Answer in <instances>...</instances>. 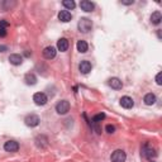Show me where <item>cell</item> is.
<instances>
[{"label": "cell", "mask_w": 162, "mask_h": 162, "mask_svg": "<svg viewBox=\"0 0 162 162\" xmlns=\"http://www.w3.org/2000/svg\"><path fill=\"white\" fill-rule=\"evenodd\" d=\"M77 28L81 33H89L93 28V22L89 18H81L79 20V24H77Z\"/></svg>", "instance_id": "obj_1"}, {"label": "cell", "mask_w": 162, "mask_h": 162, "mask_svg": "<svg viewBox=\"0 0 162 162\" xmlns=\"http://www.w3.org/2000/svg\"><path fill=\"white\" fill-rule=\"evenodd\" d=\"M41 122V119L38 115L36 114H29V115H27L25 119H24V123L27 127H31V128H34V127H37Z\"/></svg>", "instance_id": "obj_2"}, {"label": "cell", "mask_w": 162, "mask_h": 162, "mask_svg": "<svg viewBox=\"0 0 162 162\" xmlns=\"http://www.w3.org/2000/svg\"><path fill=\"white\" fill-rule=\"evenodd\" d=\"M110 160H111V162H125L127 154L123 150H117V151H114L111 153Z\"/></svg>", "instance_id": "obj_3"}, {"label": "cell", "mask_w": 162, "mask_h": 162, "mask_svg": "<svg viewBox=\"0 0 162 162\" xmlns=\"http://www.w3.org/2000/svg\"><path fill=\"white\" fill-rule=\"evenodd\" d=\"M56 111L61 115H65L70 111V103L67 100H61L57 105H56Z\"/></svg>", "instance_id": "obj_4"}, {"label": "cell", "mask_w": 162, "mask_h": 162, "mask_svg": "<svg viewBox=\"0 0 162 162\" xmlns=\"http://www.w3.org/2000/svg\"><path fill=\"white\" fill-rule=\"evenodd\" d=\"M33 101L36 103L37 105H39V107H43V105L47 104L48 101V98L45 93H36L33 95Z\"/></svg>", "instance_id": "obj_5"}, {"label": "cell", "mask_w": 162, "mask_h": 162, "mask_svg": "<svg viewBox=\"0 0 162 162\" xmlns=\"http://www.w3.org/2000/svg\"><path fill=\"white\" fill-rule=\"evenodd\" d=\"M142 151H143V152H142V153H143V156H144L147 160H150V161H152L153 158H156V156H157L156 150H154V148H151V147H148V144H144Z\"/></svg>", "instance_id": "obj_6"}, {"label": "cell", "mask_w": 162, "mask_h": 162, "mask_svg": "<svg viewBox=\"0 0 162 162\" xmlns=\"http://www.w3.org/2000/svg\"><path fill=\"white\" fill-rule=\"evenodd\" d=\"M56 53H57L56 48L53 46H48V47H46L43 50V57L46 60H52V58L56 57Z\"/></svg>", "instance_id": "obj_7"}, {"label": "cell", "mask_w": 162, "mask_h": 162, "mask_svg": "<svg viewBox=\"0 0 162 162\" xmlns=\"http://www.w3.org/2000/svg\"><path fill=\"white\" fill-rule=\"evenodd\" d=\"M4 150L6 152H17L19 150V144L15 141H8V142H5V144H4Z\"/></svg>", "instance_id": "obj_8"}, {"label": "cell", "mask_w": 162, "mask_h": 162, "mask_svg": "<svg viewBox=\"0 0 162 162\" xmlns=\"http://www.w3.org/2000/svg\"><path fill=\"white\" fill-rule=\"evenodd\" d=\"M79 70H80V72L84 74V75H86L91 71V63L86 60H84L80 62V65H79Z\"/></svg>", "instance_id": "obj_9"}, {"label": "cell", "mask_w": 162, "mask_h": 162, "mask_svg": "<svg viewBox=\"0 0 162 162\" xmlns=\"http://www.w3.org/2000/svg\"><path fill=\"white\" fill-rule=\"evenodd\" d=\"M108 84L111 89H115V90H119L123 88V82L118 79V77H111V79L108 80Z\"/></svg>", "instance_id": "obj_10"}, {"label": "cell", "mask_w": 162, "mask_h": 162, "mask_svg": "<svg viewBox=\"0 0 162 162\" xmlns=\"http://www.w3.org/2000/svg\"><path fill=\"white\" fill-rule=\"evenodd\" d=\"M9 62L14 66H19V65L23 63V57L18 53H13V55L9 56Z\"/></svg>", "instance_id": "obj_11"}, {"label": "cell", "mask_w": 162, "mask_h": 162, "mask_svg": "<svg viewBox=\"0 0 162 162\" xmlns=\"http://www.w3.org/2000/svg\"><path fill=\"white\" fill-rule=\"evenodd\" d=\"M121 105L125 109H131V108H133V105H134V101H133L131 96H123L121 99Z\"/></svg>", "instance_id": "obj_12"}, {"label": "cell", "mask_w": 162, "mask_h": 162, "mask_svg": "<svg viewBox=\"0 0 162 162\" xmlns=\"http://www.w3.org/2000/svg\"><path fill=\"white\" fill-rule=\"evenodd\" d=\"M80 8H81L84 12L90 13V12H93V10H94L95 5H94L93 3H91V2H89V0H82V2H80Z\"/></svg>", "instance_id": "obj_13"}, {"label": "cell", "mask_w": 162, "mask_h": 162, "mask_svg": "<svg viewBox=\"0 0 162 162\" xmlns=\"http://www.w3.org/2000/svg\"><path fill=\"white\" fill-rule=\"evenodd\" d=\"M58 19L63 23H67V22H70V20L72 19V15H71V13H70L68 10H61L58 13Z\"/></svg>", "instance_id": "obj_14"}, {"label": "cell", "mask_w": 162, "mask_h": 162, "mask_svg": "<svg viewBox=\"0 0 162 162\" xmlns=\"http://www.w3.org/2000/svg\"><path fill=\"white\" fill-rule=\"evenodd\" d=\"M68 46H70V43H68V41L66 38H61L57 42V50L61 51V52L67 51L68 50Z\"/></svg>", "instance_id": "obj_15"}, {"label": "cell", "mask_w": 162, "mask_h": 162, "mask_svg": "<svg viewBox=\"0 0 162 162\" xmlns=\"http://www.w3.org/2000/svg\"><path fill=\"white\" fill-rule=\"evenodd\" d=\"M24 81H25L27 85H36V84H37V77H36V75H34V74L29 72V74H27L24 76Z\"/></svg>", "instance_id": "obj_16"}, {"label": "cell", "mask_w": 162, "mask_h": 162, "mask_svg": "<svg viewBox=\"0 0 162 162\" xmlns=\"http://www.w3.org/2000/svg\"><path fill=\"white\" fill-rule=\"evenodd\" d=\"M156 95L154 94H152V93H150V94H146L144 95V99H143V101H144V104L146 105H153L154 103H156Z\"/></svg>", "instance_id": "obj_17"}, {"label": "cell", "mask_w": 162, "mask_h": 162, "mask_svg": "<svg viewBox=\"0 0 162 162\" xmlns=\"http://www.w3.org/2000/svg\"><path fill=\"white\" fill-rule=\"evenodd\" d=\"M161 20H162V15H161V13L160 12H154L152 13V15H151V23L154 24V25H157L161 23Z\"/></svg>", "instance_id": "obj_18"}, {"label": "cell", "mask_w": 162, "mask_h": 162, "mask_svg": "<svg viewBox=\"0 0 162 162\" xmlns=\"http://www.w3.org/2000/svg\"><path fill=\"white\" fill-rule=\"evenodd\" d=\"M76 47H77V51H79L80 53H86L88 48H89V46H88V43L85 41H79L77 42V45H76Z\"/></svg>", "instance_id": "obj_19"}, {"label": "cell", "mask_w": 162, "mask_h": 162, "mask_svg": "<svg viewBox=\"0 0 162 162\" xmlns=\"http://www.w3.org/2000/svg\"><path fill=\"white\" fill-rule=\"evenodd\" d=\"M47 142L48 141L45 136H39V137L36 138V144H37L38 148H45V147L47 146Z\"/></svg>", "instance_id": "obj_20"}, {"label": "cell", "mask_w": 162, "mask_h": 162, "mask_svg": "<svg viewBox=\"0 0 162 162\" xmlns=\"http://www.w3.org/2000/svg\"><path fill=\"white\" fill-rule=\"evenodd\" d=\"M62 5L65 6L66 9H68V10L74 9L75 6H76V4H75V2H74V0H63V2H62Z\"/></svg>", "instance_id": "obj_21"}, {"label": "cell", "mask_w": 162, "mask_h": 162, "mask_svg": "<svg viewBox=\"0 0 162 162\" xmlns=\"http://www.w3.org/2000/svg\"><path fill=\"white\" fill-rule=\"evenodd\" d=\"M105 117H107V115H105L104 113H100V114H96V115L93 118V123H100L101 121H104V119H105Z\"/></svg>", "instance_id": "obj_22"}, {"label": "cell", "mask_w": 162, "mask_h": 162, "mask_svg": "<svg viewBox=\"0 0 162 162\" xmlns=\"http://www.w3.org/2000/svg\"><path fill=\"white\" fill-rule=\"evenodd\" d=\"M105 129H107L108 133H114V132H115V127L111 125V124H108L107 127H105Z\"/></svg>", "instance_id": "obj_23"}, {"label": "cell", "mask_w": 162, "mask_h": 162, "mask_svg": "<svg viewBox=\"0 0 162 162\" xmlns=\"http://www.w3.org/2000/svg\"><path fill=\"white\" fill-rule=\"evenodd\" d=\"M156 84L157 85H162V72H158L156 76Z\"/></svg>", "instance_id": "obj_24"}, {"label": "cell", "mask_w": 162, "mask_h": 162, "mask_svg": "<svg viewBox=\"0 0 162 162\" xmlns=\"http://www.w3.org/2000/svg\"><path fill=\"white\" fill-rule=\"evenodd\" d=\"M9 25V22H6V20H0V28H6Z\"/></svg>", "instance_id": "obj_25"}, {"label": "cell", "mask_w": 162, "mask_h": 162, "mask_svg": "<svg viewBox=\"0 0 162 162\" xmlns=\"http://www.w3.org/2000/svg\"><path fill=\"white\" fill-rule=\"evenodd\" d=\"M6 36V29L5 28H0V38H4Z\"/></svg>", "instance_id": "obj_26"}, {"label": "cell", "mask_w": 162, "mask_h": 162, "mask_svg": "<svg viewBox=\"0 0 162 162\" xmlns=\"http://www.w3.org/2000/svg\"><path fill=\"white\" fill-rule=\"evenodd\" d=\"M133 3H134V0H122L123 5H132Z\"/></svg>", "instance_id": "obj_27"}, {"label": "cell", "mask_w": 162, "mask_h": 162, "mask_svg": "<svg viewBox=\"0 0 162 162\" xmlns=\"http://www.w3.org/2000/svg\"><path fill=\"white\" fill-rule=\"evenodd\" d=\"M6 50H8V47L6 46H0V52H5Z\"/></svg>", "instance_id": "obj_28"}]
</instances>
